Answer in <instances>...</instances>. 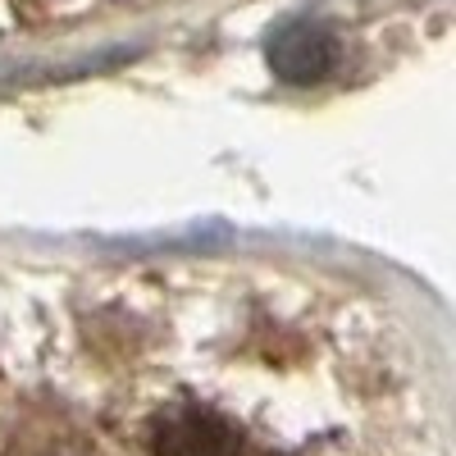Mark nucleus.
<instances>
[{
  "instance_id": "obj_1",
  "label": "nucleus",
  "mask_w": 456,
  "mask_h": 456,
  "mask_svg": "<svg viewBox=\"0 0 456 456\" xmlns=\"http://www.w3.org/2000/svg\"><path fill=\"white\" fill-rule=\"evenodd\" d=\"M333 60H338V42H333V32L324 23L292 19L270 37V69L283 83H297V87L320 83L333 69Z\"/></svg>"
},
{
  "instance_id": "obj_2",
  "label": "nucleus",
  "mask_w": 456,
  "mask_h": 456,
  "mask_svg": "<svg viewBox=\"0 0 456 456\" xmlns=\"http://www.w3.org/2000/svg\"><path fill=\"white\" fill-rule=\"evenodd\" d=\"M156 456H242V438L224 415L206 406H183L160 420Z\"/></svg>"
},
{
  "instance_id": "obj_3",
  "label": "nucleus",
  "mask_w": 456,
  "mask_h": 456,
  "mask_svg": "<svg viewBox=\"0 0 456 456\" xmlns=\"http://www.w3.org/2000/svg\"><path fill=\"white\" fill-rule=\"evenodd\" d=\"M60 456H64V452H60Z\"/></svg>"
}]
</instances>
